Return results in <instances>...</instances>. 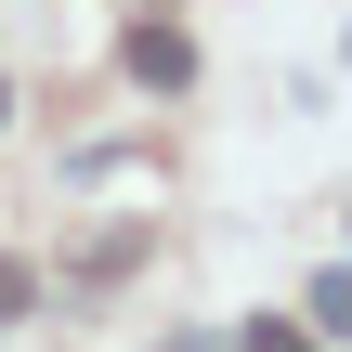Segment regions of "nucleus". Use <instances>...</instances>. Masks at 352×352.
<instances>
[{"mask_svg": "<svg viewBox=\"0 0 352 352\" xmlns=\"http://www.w3.org/2000/svg\"><path fill=\"white\" fill-rule=\"evenodd\" d=\"M131 78H144V91H183V78H196V39L144 13V26H131Z\"/></svg>", "mask_w": 352, "mask_h": 352, "instance_id": "obj_1", "label": "nucleus"}, {"mask_svg": "<svg viewBox=\"0 0 352 352\" xmlns=\"http://www.w3.org/2000/svg\"><path fill=\"white\" fill-rule=\"evenodd\" d=\"M0 118H13V78H0Z\"/></svg>", "mask_w": 352, "mask_h": 352, "instance_id": "obj_4", "label": "nucleus"}, {"mask_svg": "<svg viewBox=\"0 0 352 352\" xmlns=\"http://www.w3.org/2000/svg\"><path fill=\"white\" fill-rule=\"evenodd\" d=\"M13 314H26V274H13V261H0V327H13Z\"/></svg>", "mask_w": 352, "mask_h": 352, "instance_id": "obj_3", "label": "nucleus"}, {"mask_svg": "<svg viewBox=\"0 0 352 352\" xmlns=\"http://www.w3.org/2000/svg\"><path fill=\"white\" fill-rule=\"evenodd\" d=\"M248 352H314V340H300V327H248Z\"/></svg>", "mask_w": 352, "mask_h": 352, "instance_id": "obj_2", "label": "nucleus"}]
</instances>
